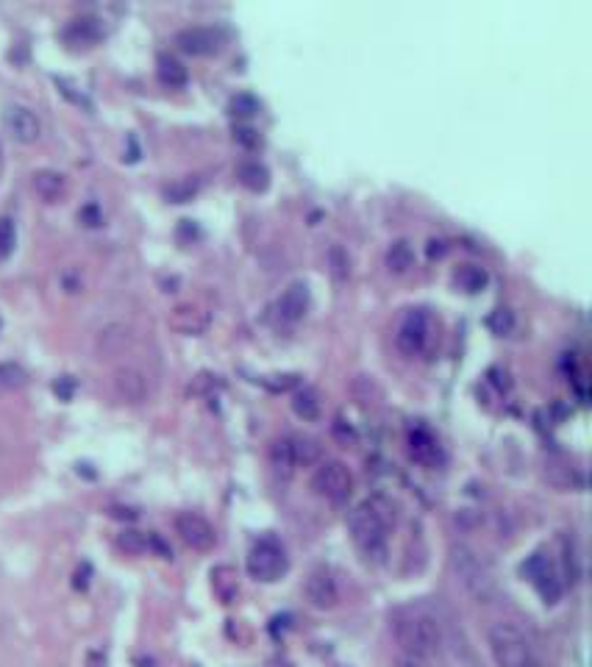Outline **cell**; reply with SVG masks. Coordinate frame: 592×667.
Segmentation results:
<instances>
[{
	"instance_id": "cell-1",
	"label": "cell",
	"mask_w": 592,
	"mask_h": 667,
	"mask_svg": "<svg viewBox=\"0 0 592 667\" xmlns=\"http://www.w3.org/2000/svg\"><path fill=\"white\" fill-rule=\"evenodd\" d=\"M393 634L398 642V654L415 656L426 665L439 654V645H442V626L437 614L423 603L398 609L393 617Z\"/></svg>"
},
{
	"instance_id": "cell-2",
	"label": "cell",
	"mask_w": 592,
	"mask_h": 667,
	"mask_svg": "<svg viewBox=\"0 0 592 667\" xmlns=\"http://www.w3.org/2000/svg\"><path fill=\"white\" fill-rule=\"evenodd\" d=\"M393 523V506L384 498H367L348 514V531L367 562H384Z\"/></svg>"
},
{
	"instance_id": "cell-3",
	"label": "cell",
	"mask_w": 592,
	"mask_h": 667,
	"mask_svg": "<svg viewBox=\"0 0 592 667\" xmlns=\"http://www.w3.org/2000/svg\"><path fill=\"white\" fill-rule=\"evenodd\" d=\"M451 570L459 578V584L478 600V603H493L498 598V581H495L490 565L467 545H456L451 551Z\"/></svg>"
},
{
	"instance_id": "cell-4",
	"label": "cell",
	"mask_w": 592,
	"mask_h": 667,
	"mask_svg": "<svg viewBox=\"0 0 592 667\" xmlns=\"http://www.w3.org/2000/svg\"><path fill=\"white\" fill-rule=\"evenodd\" d=\"M490 651L498 667H542L526 634L512 623H495L490 629Z\"/></svg>"
},
{
	"instance_id": "cell-5",
	"label": "cell",
	"mask_w": 592,
	"mask_h": 667,
	"mask_svg": "<svg viewBox=\"0 0 592 667\" xmlns=\"http://www.w3.org/2000/svg\"><path fill=\"white\" fill-rule=\"evenodd\" d=\"M287 567H290L287 551H284V545H281L278 539H273V536L259 539V542L251 548V553H248V573H251L256 581H264V584L278 581V578L287 573Z\"/></svg>"
},
{
	"instance_id": "cell-6",
	"label": "cell",
	"mask_w": 592,
	"mask_h": 667,
	"mask_svg": "<svg viewBox=\"0 0 592 667\" xmlns=\"http://www.w3.org/2000/svg\"><path fill=\"white\" fill-rule=\"evenodd\" d=\"M312 490L331 503H345L353 492V475L342 462L326 459L312 473Z\"/></svg>"
},
{
	"instance_id": "cell-7",
	"label": "cell",
	"mask_w": 592,
	"mask_h": 667,
	"mask_svg": "<svg viewBox=\"0 0 592 667\" xmlns=\"http://www.w3.org/2000/svg\"><path fill=\"white\" fill-rule=\"evenodd\" d=\"M428 339H431V314L426 309H409L395 334L398 351L403 356H420L428 348Z\"/></svg>"
},
{
	"instance_id": "cell-8",
	"label": "cell",
	"mask_w": 592,
	"mask_h": 667,
	"mask_svg": "<svg viewBox=\"0 0 592 667\" xmlns=\"http://www.w3.org/2000/svg\"><path fill=\"white\" fill-rule=\"evenodd\" d=\"M523 575H528V581L534 584V590L539 592V598L545 603H557L561 598L564 581H561L557 565L551 562V556H545V553L528 556V562L523 565Z\"/></svg>"
},
{
	"instance_id": "cell-9",
	"label": "cell",
	"mask_w": 592,
	"mask_h": 667,
	"mask_svg": "<svg viewBox=\"0 0 592 667\" xmlns=\"http://www.w3.org/2000/svg\"><path fill=\"white\" fill-rule=\"evenodd\" d=\"M172 42L178 50H184L190 56H212L223 48L226 33L220 28H212V26H190V28H181L175 33Z\"/></svg>"
},
{
	"instance_id": "cell-10",
	"label": "cell",
	"mask_w": 592,
	"mask_h": 667,
	"mask_svg": "<svg viewBox=\"0 0 592 667\" xmlns=\"http://www.w3.org/2000/svg\"><path fill=\"white\" fill-rule=\"evenodd\" d=\"M175 531L184 539V545H190L192 551H209V548H214V542H217L214 526H212L203 514H197V512H181V514H175Z\"/></svg>"
},
{
	"instance_id": "cell-11",
	"label": "cell",
	"mask_w": 592,
	"mask_h": 667,
	"mask_svg": "<svg viewBox=\"0 0 592 667\" xmlns=\"http://www.w3.org/2000/svg\"><path fill=\"white\" fill-rule=\"evenodd\" d=\"M111 390H114V395L123 400V403L136 406V403H145V400H148V395H150V381H148V375H145L139 367L126 365V367H117V370L111 373Z\"/></svg>"
},
{
	"instance_id": "cell-12",
	"label": "cell",
	"mask_w": 592,
	"mask_h": 667,
	"mask_svg": "<svg viewBox=\"0 0 592 667\" xmlns=\"http://www.w3.org/2000/svg\"><path fill=\"white\" fill-rule=\"evenodd\" d=\"M309 303H312L309 284H306V281H292V284L278 295V300H275V314H278V320H284V323H297V320H303V314L309 312Z\"/></svg>"
},
{
	"instance_id": "cell-13",
	"label": "cell",
	"mask_w": 592,
	"mask_h": 667,
	"mask_svg": "<svg viewBox=\"0 0 592 667\" xmlns=\"http://www.w3.org/2000/svg\"><path fill=\"white\" fill-rule=\"evenodd\" d=\"M303 592H306V600H309L314 609H331V606H336V600H339L336 578L331 575L329 570H323V567L314 570V573H309Z\"/></svg>"
},
{
	"instance_id": "cell-14",
	"label": "cell",
	"mask_w": 592,
	"mask_h": 667,
	"mask_svg": "<svg viewBox=\"0 0 592 667\" xmlns=\"http://www.w3.org/2000/svg\"><path fill=\"white\" fill-rule=\"evenodd\" d=\"M6 128H9V133L17 139V142H23V145H31V142H36L39 139V133H42V123H39V117L33 114L28 106H9L6 109Z\"/></svg>"
},
{
	"instance_id": "cell-15",
	"label": "cell",
	"mask_w": 592,
	"mask_h": 667,
	"mask_svg": "<svg viewBox=\"0 0 592 667\" xmlns=\"http://www.w3.org/2000/svg\"><path fill=\"white\" fill-rule=\"evenodd\" d=\"M409 453H412V459H415L417 465H423V467H439L445 462L442 445H439L437 436L428 431V429H423V426H417V429L409 431Z\"/></svg>"
},
{
	"instance_id": "cell-16",
	"label": "cell",
	"mask_w": 592,
	"mask_h": 667,
	"mask_svg": "<svg viewBox=\"0 0 592 667\" xmlns=\"http://www.w3.org/2000/svg\"><path fill=\"white\" fill-rule=\"evenodd\" d=\"M103 20L95 17V14H81V17H72L62 31V39L67 45H75V48H87V45H95L103 39Z\"/></svg>"
},
{
	"instance_id": "cell-17",
	"label": "cell",
	"mask_w": 592,
	"mask_h": 667,
	"mask_svg": "<svg viewBox=\"0 0 592 667\" xmlns=\"http://www.w3.org/2000/svg\"><path fill=\"white\" fill-rule=\"evenodd\" d=\"M133 342V331L131 326L126 323H109L98 331V339H95V351L100 356H120L131 348Z\"/></svg>"
},
{
	"instance_id": "cell-18",
	"label": "cell",
	"mask_w": 592,
	"mask_h": 667,
	"mask_svg": "<svg viewBox=\"0 0 592 667\" xmlns=\"http://www.w3.org/2000/svg\"><path fill=\"white\" fill-rule=\"evenodd\" d=\"M170 323L181 334H203L209 329V312H203L200 306H192V303H184L172 309Z\"/></svg>"
},
{
	"instance_id": "cell-19",
	"label": "cell",
	"mask_w": 592,
	"mask_h": 667,
	"mask_svg": "<svg viewBox=\"0 0 592 667\" xmlns=\"http://www.w3.org/2000/svg\"><path fill=\"white\" fill-rule=\"evenodd\" d=\"M33 189L36 195L48 203H56V200L65 195L67 181L59 170H36L33 172Z\"/></svg>"
},
{
	"instance_id": "cell-20",
	"label": "cell",
	"mask_w": 592,
	"mask_h": 667,
	"mask_svg": "<svg viewBox=\"0 0 592 667\" xmlns=\"http://www.w3.org/2000/svg\"><path fill=\"white\" fill-rule=\"evenodd\" d=\"M156 75H159V81H162L165 87H170V89H181V87H187V81H190L187 67L181 65L175 56H170V53H159V59H156Z\"/></svg>"
},
{
	"instance_id": "cell-21",
	"label": "cell",
	"mask_w": 592,
	"mask_h": 667,
	"mask_svg": "<svg viewBox=\"0 0 592 667\" xmlns=\"http://www.w3.org/2000/svg\"><path fill=\"white\" fill-rule=\"evenodd\" d=\"M236 178L242 187H248L251 192H264L270 187V170L259 159H245L236 167Z\"/></svg>"
},
{
	"instance_id": "cell-22",
	"label": "cell",
	"mask_w": 592,
	"mask_h": 667,
	"mask_svg": "<svg viewBox=\"0 0 592 667\" xmlns=\"http://www.w3.org/2000/svg\"><path fill=\"white\" fill-rule=\"evenodd\" d=\"M270 459H273V467H275V473H278L281 478H292V473H295V467H297L292 439H290V436L275 439L273 448H270Z\"/></svg>"
},
{
	"instance_id": "cell-23",
	"label": "cell",
	"mask_w": 592,
	"mask_h": 667,
	"mask_svg": "<svg viewBox=\"0 0 592 667\" xmlns=\"http://www.w3.org/2000/svg\"><path fill=\"white\" fill-rule=\"evenodd\" d=\"M412 265H415V250H412L409 239H395L393 245L387 248V267H390V272L400 275Z\"/></svg>"
},
{
	"instance_id": "cell-24",
	"label": "cell",
	"mask_w": 592,
	"mask_h": 667,
	"mask_svg": "<svg viewBox=\"0 0 592 667\" xmlns=\"http://www.w3.org/2000/svg\"><path fill=\"white\" fill-rule=\"evenodd\" d=\"M197 189H200V178L197 175H184V178H175L172 184H167L165 198L170 203H187V200L195 198Z\"/></svg>"
},
{
	"instance_id": "cell-25",
	"label": "cell",
	"mask_w": 592,
	"mask_h": 667,
	"mask_svg": "<svg viewBox=\"0 0 592 667\" xmlns=\"http://www.w3.org/2000/svg\"><path fill=\"white\" fill-rule=\"evenodd\" d=\"M454 281L459 284L464 292H481L484 287H487V281H490V275H487V270L484 267H476V265H464L456 270V275H454Z\"/></svg>"
},
{
	"instance_id": "cell-26",
	"label": "cell",
	"mask_w": 592,
	"mask_h": 667,
	"mask_svg": "<svg viewBox=\"0 0 592 667\" xmlns=\"http://www.w3.org/2000/svg\"><path fill=\"white\" fill-rule=\"evenodd\" d=\"M26 381H28L26 367L17 365V362H0V392L20 390Z\"/></svg>"
},
{
	"instance_id": "cell-27",
	"label": "cell",
	"mask_w": 592,
	"mask_h": 667,
	"mask_svg": "<svg viewBox=\"0 0 592 667\" xmlns=\"http://www.w3.org/2000/svg\"><path fill=\"white\" fill-rule=\"evenodd\" d=\"M292 409H295L297 417H303V420H317V414H320V400H317V392L314 390H297L295 398H292Z\"/></svg>"
},
{
	"instance_id": "cell-28",
	"label": "cell",
	"mask_w": 592,
	"mask_h": 667,
	"mask_svg": "<svg viewBox=\"0 0 592 667\" xmlns=\"http://www.w3.org/2000/svg\"><path fill=\"white\" fill-rule=\"evenodd\" d=\"M329 267H331V275L336 281H345L351 275V256L342 245H331L329 248Z\"/></svg>"
},
{
	"instance_id": "cell-29",
	"label": "cell",
	"mask_w": 592,
	"mask_h": 667,
	"mask_svg": "<svg viewBox=\"0 0 592 667\" xmlns=\"http://www.w3.org/2000/svg\"><path fill=\"white\" fill-rule=\"evenodd\" d=\"M229 109L234 117H253V114H259L262 103H259L256 95H251V92H239V95L231 98Z\"/></svg>"
},
{
	"instance_id": "cell-30",
	"label": "cell",
	"mask_w": 592,
	"mask_h": 667,
	"mask_svg": "<svg viewBox=\"0 0 592 667\" xmlns=\"http://www.w3.org/2000/svg\"><path fill=\"white\" fill-rule=\"evenodd\" d=\"M14 245H17V226H14V220L11 217H0V262L11 256Z\"/></svg>"
},
{
	"instance_id": "cell-31",
	"label": "cell",
	"mask_w": 592,
	"mask_h": 667,
	"mask_svg": "<svg viewBox=\"0 0 592 667\" xmlns=\"http://www.w3.org/2000/svg\"><path fill=\"white\" fill-rule=\"evenodd\" d=\"M290 439H292V448H295L297 467L317 462V456H320V448H317L312 439H306V436H290Z\"/></svg>"
},
{
	"instance_id": "cell-32",
	"label": "cell",
	"mask_w": 592,
	"mask_h": 667,
	"mask_svg": "<svg viewBox=\"0 0 592 667\" xmlns=\"http://www.w3.org/2000/svg\"><path fill=\"white\" fill-rule=\"evenodd\" d=\"M120 545L126 551H131V553H142L148 548V539H145V534L139 531H123L120 534Z\"/></svg>"
},
{
	"instance_id": "cell-33",
	"label": "cell",
	"mask_w": 592,
	"mask_h": 667,
	"mask_svg": "<svg viewBox=\"0 0 592 667\" xmlns=\"http://www.w3.org/2000/svg\"><path fill=\"white\" fill-rule=\"evenodd\" d=\"M490 326H493L498 334H509L512 331V326H515V317H512V312H509V309H498L493 317H490Z\"/></svg>"
},
{
	"instance_id": "cell-34",
	"label": "cell",
	"mask_w": 592,
	"mask_h": 667,
	"mask_svg": "<svg viewBox=\"0 0 592 667\" xmlns=\"http://www.w3.org/2000/svg\"><path fill=\"white\" fill-rule=\"evenodd\" d=\"M234 139H236L239 145H245V148H256V145H259V133L253 131L251 126H236V128H234Z\"/></svg>"
},
{
	"instance_id": "cell-35",
	"label": "cell",
	"mask_w": 592,
	"mask_h": 667,
	"mask_svg": "<svg viewBox=\"0 0 592 667\" xmlns=\"http://www.w3.org/2000/svg\"><path fill=\"white\" fill-rule=\"evenodd\" d=\"M53 390H56V395L62 400H70L72 398V392H75V381L70 378V375H65V378H59L56 384H53Z\"/></svg>"
},
{
	"instance_id": "cell-36",
	"label": "cell",
	"mask_w": 592,
	"mask_h": 667,
	"mask_svg": "<svg viewBox=\"0 0 592 667\" xmlns=\"http://www.w3.org/2000/svg\"><path fill=\"white\" fill-rule=\"evenodd\" d=\"M81 220H84L87 226H100V223H103V217H100V209L95 206V203L84 206V209H81Z\"/></svg>"
},
{
	"instance_id": "cell-37",
	"label": "cell",
	"mask_w": 592,
	"mask_h": 667,
	"mask_svg": "<svg viewBox=\"0 0 592 667\" xmlns=\"http://www.w3.org/2000/svg\"><path fill=\"white\" fill-rule=\"evenodd\" d=\"M84 575H89V565H84L78 573H75V587H78V590H84V587H87V581H89V578H84Z\"/></svg>"
},
{
	"instance_id": "cell-38",
	"label": "cell",
	"mask_w": 592,
	"mask_h": 667,
	"mask_svg": "<svg viewBox=\"0 0 592 667\" xmlns=\"http://www.w3.org/2000/svg\"><path fill=\"white\" fill-rule=\"evenodd\" d=\"M439 253H445V242H442V239H439V242L431 239V242H428V256H439Z\"/></svg>"
}]
</instances>
